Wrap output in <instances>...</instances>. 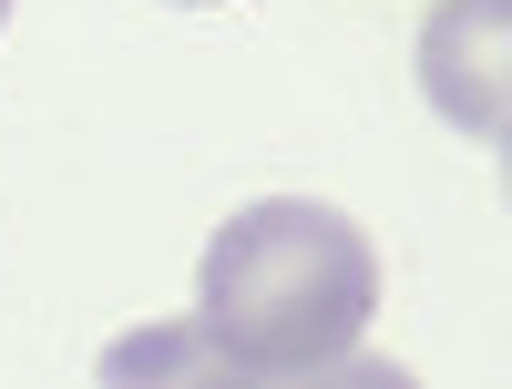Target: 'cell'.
I'll list each match as a JSON object with an SVG mask.
<instances>
[{"mask_svg":"<svg viewBox=\"0 0 512 389\" xmlns=\"http://www.w3.org/2000/svg\"><path fill=\"white\" fill-rule=\"evenodd\" d=\"M502 31H512V0H441L431 21H420V93L451 134L472 144H502Z\"/></svg>","mask_w":512,"mask_h":389,"instance_id":"obj_2","label":"cell"},{"mask_svg":"<svg viewBox=\"0 0 512 389\" xmlns=\"http://www.w3.org/2000/svg\"><path fill=\"white\" fill-rule=\"evenodd\" d=\"M185 11H205V0H185Z\"/></svg>","mask_w":512,"mask_h":389,"instance_id":"obj_4","label":"cell"},{"mask_svg":"<svg viewBox=\"0 0 512 389\" xmlns=\"http://www.w3.org/2000/svg\"><path fill=\"white\" fill-rule=\"evenodd\" d=\"M0 21H11V0H0Z\"/></svg>","mask_w":512,"mask_h":389,"instance_id":"obj_3","label":"cell"},{"mask_svg":"<svg viewBox=\"0 0 512 389\" xmlns=\"http://www.w3.org/2000/svg\"><path fill=\"white\" fill-rule=\"evenodd\" d=\"M379 308V256L318 195L236 205L195 267V328L236 379H338Z\"/></svg>","mask_w":512,"mask_h":389,"instance_id":"obj_1","label":"cell"}]
</instances>
